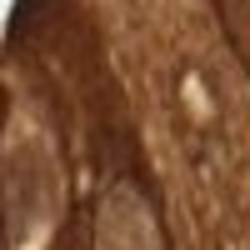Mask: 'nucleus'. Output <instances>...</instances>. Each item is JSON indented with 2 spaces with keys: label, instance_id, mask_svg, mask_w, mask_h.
Instances as JSON below:
<instances>
[{
  "label": "nucleus",
  "instance_id": "1",
  "mask_svg": "<svg viewBox=\"0 0 250 250\" xmlns=\"http://www.w3.org/2000/svg\"><path fill=\"white\" fill-rule=\"evenodd\" d=\"M100 250H160V230L155 215L145 210V200L135 190H110L100 205Z\"/></svg>",
  "mask_w": 250,
  "mask_h": 250
}]
</instances>
